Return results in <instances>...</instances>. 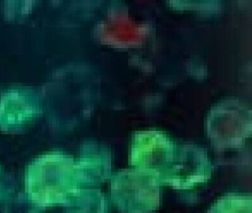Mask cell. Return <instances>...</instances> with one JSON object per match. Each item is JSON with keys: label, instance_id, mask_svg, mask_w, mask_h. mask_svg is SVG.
Returning a JSON list of instances; mask_svg holds the SVG:
<instances>
[{"label": "cell", "instance_id": "3", "mask_svg": "<svg viewBox=\"0 0 252 213\" xmlns=\"http://www.w3.org/2000/svg\"><path fill=\"white\" fill-rule=\"evenodd\" d=\"M207 213H252L251 194L230 192L217 200Z\"/></svg>", "mask_w": 252, "mask_h": 213}, {"label": "cell", "instance_id": "2", "mask_svg": "<svg viewBox=\"0 0 252 213\" xmlns=\"http://www.w3.org/2000/svg\"><path fill=\"white\" fill-rule=\"evenodd\" d=\"M174 161L160 178L162 185H168L177 190H189L210 179L212 169L206 158Z\"/></svg>", "mask_w": 252, "mask_h": 213}, {"label": "cell", "instance_id": "1", "mask_svg": "<svg viewBox=\"0 0 252 213\" xmlns=\"http://www.w3.org/2000/svg\"><path fill=\"white\" fill-rule=\"evenodd\" d=\"M162 183L157 176L125 170L112 177L110 195L120 213H153L160 207Z\"/></svg>", "mask_w": 252, "mask_h": 213}]
</instances>
